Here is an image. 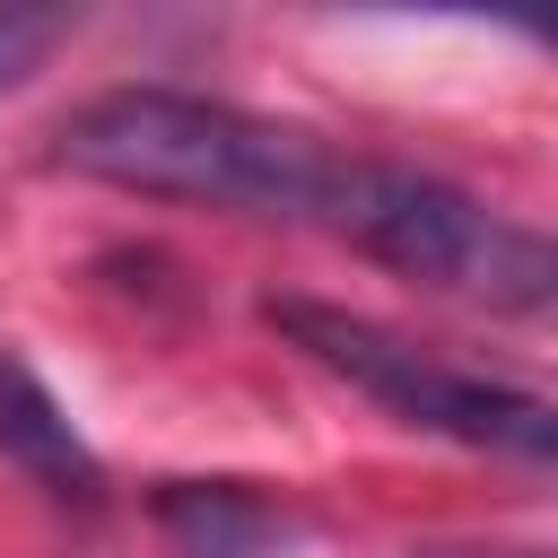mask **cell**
I'll return each instance as SVG.
<instances>
[{"label": "cell", "instance_id": "obj_1", "mask_svg": "<svg viewBox=\"0 0 558 558\" xmlns=\"http://www.w3.org/2000/svg\"><path fill=\"white\" fill-rule=\"evenodd\" d=\"M70 174L140 192V201H192V209H244V218H340L349 166L296 122L244 113L227 96L192 87H113L61 122L52 148Z\"/></svg>", "mask_w": 558, "mask_h": 558}, {"label": "cell", "instance_id": "obj_2", "mask_svg": "<svg viewBox=\"0 0 558 558\" xmlns=\"http://www.w3.org/2000/svg\"><path fill=\"white\" fill-rule=\"evenodd\" d=\"M262 323L288 349H305L323 375H340L349 392H366L375 410H392L401 427L445 436V445H471V453H497V462L558 471V401H541V392H523L506 375L453 366V357L401 340L392 323L349 314V305H323V296H270Z\"/></svg>", "mask_w": 558, "mask_h": 558}, {"label": "cell", "instance_id": "obj_3", "mask_svg": "<svg viewBox=\"0 0 558 558\" xmlns=\"http://www.w3.org/2000/svg\"><path fill=\"white\" fill-rule=\"evenodd\" d=\"M331 227L366 262H384L436 296H471L497 314H558V235H532V227L497 218L488 201H471L418 166L357 157Z\"/></svg>", "mask_w": 558, "mask_h": 558}, {"label": "cell", "instance_id": "obj_4", "mask_svg": "<svg viewBox=\"0 0 558 558\" xmlns=\"http://www.w3.org/2000/svg\"><path fill=\"white\" fill-rule=\"evenodd\" d=\"M0 453L52 497V506H78V514H96L105 506V462H96V445L78 436V418L52 401V384L0 340Z\"/></svg>", "mask_w": 558, "mask_h": 558}, {"label": "cell", "instance_id": "obj_5", "mask_svg": "<svg viewBox=\"0 0 558 558\" xmlns=\"http://www.w3.org/2000/svg\"><path fill=\"white\" fill-rule=\"evenodd\" d=\"M148 514L174 558H288L296 549V514L244 480H166Z\"/></svg>", "mask_w": 558, "mask_h": 558}, {"label": "cell", "instance_id": "obj_6", "mask_svg": "<svg viewBox=\"0 0 558 558\" xmlns=\"http://www.w3.org/2000/svg\"><path fill=\"white\" fill-rule=\"evenodd\" d=\"M70 26H78V9H17V0H0V87L35 78L52 61V44H70Z\"/></svg>", "mask_w": 558, "mask_h": 558}, {"label": "cell", "instance_id": "obj_7", "mask_svg": "<svg viewBox=\"0 0 558 558\" xmlns=\"http://www.w3.org/2000/svg\"><path fill=\"white\" fill-rule=\"evenodd\" d=\"M418 558H558V549H418Z\"/></svg>", "mask_w": 558, "mask_h": 558}, {"label": "cell", "instance_id": "obj_8", "mask_svg": "<svg viewBox=\"0 0 558 558\" xmlns=\"http://www.w3.org/2000/svg\"><path fill=\"white\" fill-rule=\"evenodd\" d=\"M523 35H541V44H558V17H523Z\"/></svg>", "mask_w": 558, "mask_h": 558}]
</instances>
